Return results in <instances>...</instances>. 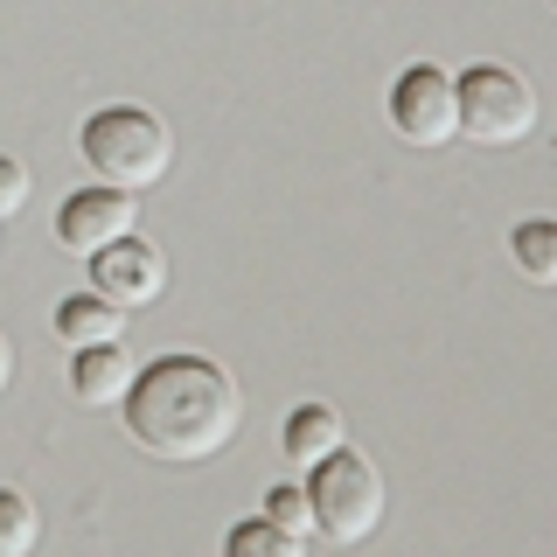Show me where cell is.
<instances>
[{
    "mask_svg": "<svg viewBox=\"0 0 557 557\" xmlns=\"http://www.w3.org/2000/svg\"><path fill=\"white\" fill-rule=\"evenodd\" d=\"M265 522H278V530H293V536H313V502H307V487H293V481L265 487Z\"/></svg>",
    "mask_w": 557,
    "mask_h": 557,
    "instance_id": "14",
    "label": "cell"
},
{
    "mask_svg": "<svg viewBox=\"0 0 557 557\" xmlns=\"http://www.w3.org/2000/svg\"><path fill=\"white\" fill-rule=\"evenodd\" d=\"M453 91H460V133L481 147H516L536 133V91L509 63H474Z\"/></svg>",
    "mask_w": 557,
    "mask_h": 557,
    "instance_id": "4",
    "label": "cell"
},
{
    "mask_svg": "<svg viewBox=\"0 0 557 557\" xmlns=\"http://www.w3.org/2000/svg\"><path fill=\"white\" fill-rule=\"evenodd\" d=\"M391 126L405 147H446V139H460V91H453V77L440 63H411L391 84Z\"/></svg>",
    "mask_w": 557,
    "mask_h": 557,
    "instance_id": "5",
    "label": "cell"
},
{
    "mask_svg": "<svg viewBox=\"0 0 557 557\" xmlns=\"http://www.w3.org/2000/svg\"><path fill=\"white\" fill-rule=\"evenodd\" d=\"M42 544V509L22 487H0V557H35Z\"/></svg>",
    "mask_w": 557,
    "mask_h": 557,
    "instance_id": "12",
    "label": "cell"
},
{
    "mask_svg": "<svg viewBox=\"0 0 557 557\" xmlns=\"http://www.w3.org/2000/svg\"><path fill=\"white\" fill-rule=\"evenodd\" d=\"M14 383V348H8V335H0V391Z\"/></svg>",
    "mask_w": 557,
    "mask_h": 557,
    "instance_id": "16",
    "label": "cell"
},
{
    "mask_svg": "<svg viewBox=\"0 0 557 557\" xmlns=\"http://www.w3.org/2000/svg\"><path fill=\"white\" fill-rule=\"evenodd\" d=\"M509 258L530 286H557V216H522L509 231Z\"/></svg>",
    "mask_w": 557,
    "mask_h": 557,
    "instance_id": "11",
    "label": "cell"
},
{
    "mask_svg": "<svg viewBox=\"0 0 557 557\" xmlns=\"http://www.w3.org/2000/svg\"><path fill=\"white\" fill-rule=\"evenodd\" d=\"M550 8H557V0H550Z\"/></svg>",
    "mask_w": 557,
    "mask_h": 557,
    "instance_id": "17",
    "label": "cell"
},
{
    "mask_svg": "<svg viewBox=\"0 0 557 557\" xmlns=\"http://www.w3.org/2000/svg\"><path fill=\"white\" fill-rule=\"evenodd\" d=\"M28 168L22 161H14V153H0V216H22V209H28Z\"/></svg>",
    "mask_w": 557,
    "mask_h": 557,
    "instance_id": "15",
    "label": "cell"
},
{
    "mask_svg": "<svg viewBox=\"0 0 557 557\" xmlns=\"http://www.w3.org/2000/svg\"><path fill=\"white\" fill-rule=\"evenodd\" d=\"M119 405H126L133 446L153 453V460H174V467L216 460V453L237 440V425H244V391L231 383V370L209 362V356L147 362Z\"/></svg>",
    "mask_w": 557,
    "mask_h": 557,
    "instance_id": "1",
    "label": "cell"
},
{
    "mask_svg": "<svg viewBox=\"0 0 557 557\" xmlns=\"http://www.w3.org/2000/svg\"><path fill=\"white\" fill-rule=\"evenodd\" d=\"M133 356H126V342H91V348H77V362H70V391H77V405H119V397L133 391Z\"/></svg>",
    "mask_w": 557,
    "mask_h": 557,
    "instance_id": "8",
    "label": "cell"
},
{
    "mask_svg": "<svg viewBox=\"0 0 557 557\" xmlns=\"http://www.w3.org/2000/svg\"><path fill=\"white\" fill-rule=\"evenodd\" d=\"M307 502H313V536L327 544H370L383 530V474L356 446H335L321 467H307Z\"/></svg>",
    "mask_w": 557,
    "mask_h": 557,
    "instance_id": "3",
    "label": "cell"
},
{
    "mask_svg": "<svg viewBox=\"0 0 557 557\" xmlns=\"http://www.w3.org/2000/svg\"><path fill=\"white\" fill-rule=\"evenodd\" d=\"M278 446H286L293 467H321L335 446H348V425H342L335 405H300L286 418V440H278Z\"/></svg>",
    "mask_w": 557,
    "mask_h": 557,
    "instance_id": "9",
    "label": "cell"
},
{
    "mask_svg": "<svg viewBox=\"0 0 557 557\" xmlns=\"http://www.w3.org/2000/svg\"><path fill=\"white\" fill-rule=\"evenodd\" d=\"M91 293H104L112 307H153L168 293V258L153 251L139 231H126L119 244H104V251L91 258Z\"/></svg>",
    "mask_w": 557,
    "mask_h": 557,
    "instance_id": "7",
    "label": "cell"
},
{
    "mask_svg": "<svg viewBox=\"0 0 557 557\" xmlns=\"http://www.w3.org/2000/svg\"><path fill=\"white\" fill-rule=\"evenodd\" d=\"M139 223V209H133V188H112V182H98V188H77L63 209H57V244L70 258H98L104 244H119Z\"/></svg>",
    "mask_w": 557,
    "mask_h": 557,
    "instance_id": "6",
    "label": "cell"
},
{
    "mask_svg": "<svg viewBox=\"0 0 557 557\" xmlns=\"http://www.w3.org/2000/svg\"><path fill=\"white\" fill-rule=\"evenodd\" d=\"M223 557H307V536H293V530H278V522L251 516V522H237V530L223 536Z\"/></svg>",
    "mask_w": 557,
    "mask_h": 557,
    "instance_id": "13",
    "label": "cell"
},
{
    "mask_svg": "<svg viewBox=\"0 0 557 557\" xmlns=\"http://www.w3.org/2000/svg\"><path fill=\"white\" fill-rule=\"evenodd\" d=\"M57 335L70 348H91V342H119L126 335V307H112L104 293H70L57 307Z\"/></svg>",
    "mask_w": 557,
    "mask_h": 557,
    "instance_id": "10",
    "label": "cell"
},
{
    "mask_svg": "<svg viewBox=\"0 0 557 557\" xmlns=\"http://www.w3.org/2000/svg\"><path fill=\"white\" fill-rule=\"evenodd\" d=\"M77 147H84V168H98V182L133 188V196L168 182V168H174V133L147 104H104V112H91Z\"/></svg>",
    "mask_w": 557,
    "mask_h": 557,
    "instance_id": "2",
    "label": "cell"
}]
</instances>
